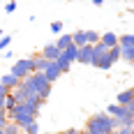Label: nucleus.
<instances>
[{
    "instance_id": "obj_10",
    "label": "nucleus",
    "mask_w": 134,
    "mask_h": 134,
    "mask_svg": "<svg viewBox=\"0 0 134 134\" xmlns=\"http://www.w3.org/2000/svg\"><path fill=\"white\" fill-rule=\"evenodd\" d=\"M107 113L111 116V118H122V116L127 113V107H120V104L113 102V104H109V107H107Z\"/></svg>"
},
{
    "instance_id": "obj_9",
    "label": "nucleus",
    "mask_w": 134,
    "mask_h": 134,
    "mask_svg": "<svg viewBox=\"0 0 134 134\" xmlns=\"http://www.w3.org/2000/svg\"><path fill=\"white\" fill-rule=\"evenodd\" d=\"M99 42H102L107 49H111V46H118V35L109 30V32H104V35H99Z\"/></svg>"
},
{
    "instance_id": "obj_29",
    "label": "nucleus",
    "mask_w": 134,
    "mask_h": 134,
    "mask_svg": "<svg viewBox=\"0 0 134 134\" xmlns=\"http://www.w3.org/2000/svg\"><path fill=\"white\" fill-rule=\"evenodd\" d=\"M9 93V90H7V88H5V86H2V83H0V97H5V95Z\"/></svg>"
},
{
    "instance_id": "obj_8",
    "label": "nucleus",
    "mask_w": 134,
    "mask_h": 134,
    "mask_svg": "<svg viewBox=\"0 0 134 134\" xmlns=\"http://www.w3.org/2000/svg\"><path fill=\"white\" fill-rule=\"evenodd\" d=\"M40 55H44L46 60H55V58L60 55V49H58L53 42H51V44H46V46L42 49V53H40Z\"/></svg>"
},
{
    "instance_id": "obj_2",
    "label": "nucleus",
    "mask_w": 134,
    "mask_h": 134,
    "mask_svg": "<svg viewBox=\"0 0 134 134\" xmlns=\"http://www.w3.org/2000/svg\"><path fill=\"white\" fill-rule=\"evenodd\" d=\"M28 81H30V86L35 88V93L46 102V99H49V95H51V86H53V83H49L46 76H44L42 72H32V74H28Z\"/></svg>"
},
{
    "instance_id": "obj_19",
    "label": "nucleus",
    "mask_w": 134,
    "mask_h": 134,
    "mask_svg": "<svg viewBox=\"0 0 134 134\" xmlns=\"http://www.w3.org/2000/svg\"><path fill=\"white\" fill-rule=\"evenodd\" d=\"M2 134H21V127L14 120H7V125L2 127Z\"/></svg>"
},
{
    "instance_id": "obj_26",
    "label": "nucleus",
    "mask_w": 134,
    "mask_h": 134,
    "mask_svg": "<svg viewBox=\"0 0 134 134\" xmlns=\"http://www.w3.org/2000/svg\"><path fill=\"white\" fill-rule=\"evenodd\" d=\"M111 134H132V127H118V130H113Z\"/></svg>"
},
{
    "instance_id": "obj_21",
    "label": "nucleus",
    "mask_w": 134,
    "mask_h": 134,
    "mask_svg": "<svg viewBox=\"0 0 134 134\" xmlns=\"http://www.w3.org/2000/svg\"><path fill=\"white\" fill-rule=\"evenodd\" d=\"M118 120H120V127H132V125H134V113H132V111H127V113H125L122 118H118Z\"/></svg>"
},
{
    "instance_id": "obj_22",
    "label": "nucleus",
    "mask_w": 134,
    "mask_h": 134,
    "mask_svg": "<svg viewBox=\"0 0 134 134\" xmlns=\"http://www.w3.org/2000/svg\"><path fill=\"white\" fill-rule=\"evenodd\" d=\"M86 42H88V44H97V42H99V32H95V30H86Z\"/></svg>"
},
{
    "instance_id": "obj_11",
    "label": "nucleus",
    "mask_w": 134,
    "mask_h": 134,
    "mask_svg": "<svg viewBox=\"0 0 134 134\" xmlns=\"http://www.w3.org/2000/svg\"><path fill=\"white\" fill-rule=\"evenodd\" d=\"M60 53L65 55V58L69 60V63H76V53H79V46H74V44H69V46H67V49H63Z\"/></svg>"
},
{
    "instance_id": "obj_13",
    "label": "nucleus",
    "mask_w": 134,
    "mask_h": 134,
    "mask_svg": "<svg viewBox=\"0 0 134 134\" xmlns=\"http://www.w3.org/2000/svg\"><path fill=\"white\" fill-rule=\"evenodd\" d=\"M72 44H74V46H83V44H88V42H86V30H76V32H72Z\"/></svg>"
},
{
    "instance_id": "obj_23",
    "label": "nucleus",
    "mask_w": 134,
    "mask_h": 134,
    "mask_svg": "<svg viewBox=\"0 0 134 134\" xmlns=\"http://www.w3.org/2000/svg\"><path fill=\"white\" fill-rule=\"evenodd\" d=\"M9 44H12V37H0V53H2V51H7V49H9Z\"/></svg>"
},
{
    "instance_id": "obj_15",
    "label": "nucleus",
    "mask_w": 134,
    "mask_h": 134,
    "mask_svg": "<svg viewBox=\"0 0 134 134\" xmlns=\"http://www.w3.org/2000/svg\"><path fill=\"white\" fill-rule=\"evenodd\" d=\"M55 65H58V69H60L63 74H67V72H69V67H72V63H69V60H67L65 55L60 53L58 58H55Z\"/></svg>"
},
{
    "instance_id": "obj_27",
    "label": "nucleus",
    "mask_w": 134,
    "mask_h": 134,
    "mask_svg": "<svg viewBox=\"0 0 134 134\" xmlns=\"http://www.w3.org/2000/svg\"><path fill=\"white\" fill-rule=\"evenodd\" d=\"M58 134H88V132L86 130H81V132L79 130H65V132H58Z\"/></svg>"
},
{
    "instance_id": "obj_34",
    "label": "nucleus",
    "mask_w": 134,
    "mask_h": 134,
    "mask_svg": "<svg viewBox=\"0 0 134 134\" xmlns=\"http://www.w3.org/2000/svg\"><path fill=\"white\" fill-rule=\"evenodd\" d=\"M0 2H2V0H0Z\"/></svg>"
},
{
    "instance_id": "obj_33",
    "label": "nucleus",
    "mask_w": 134,
    "mask_h": 134,
    "mask_svg": "<svg viewBox=\"0 0 134 134\" xmlns=\"http://www.w3.org/2000/svg\"><path fill=\"white\" fill-rule=\"evenodd\" d=\"M0 134H2V127H0Z\"/></svg>"
},
{
    "instance_id": "obj_7",
    "label": "nucleus",
    "mask_w": 134,
    "mask_h": 134,
    "mask_svg": "<svg viewBox=\"0 0 134 134\" xmlns=\"http://www.w3.org/2000/svg\"><path fill=\"white\" fill-rule=\"evenodd\" d=\"M0 83H2L7 90H16V88H19V83H21V79H16L12 72H9V74H2V76H0Z\"/></svg>"
},
{
    "instance_id": "obj_17",
    "label": "nucleus",
    "mask_w": 134,
    "mask_h": 134,
    "mask_svg": "<svg viewBox=\"0 0 134 134\" xmlns=\"http://www.w3.org/2000/svg\"><path fill=\"white\" fill-rule=\"evenodd\" d=\"M120 58L127 63H134V46H120Z\"/></svg>"
},
{
    "instance_id": "obj_20",
    "label": "nucleus",
    "mask_w": 134,
    "mask_h": 134,
    "mask_svg": "<svg viewBox=\"0 0 134 134\" xmlns=\"http://www.w3.org/2000/svg\"><path fill=\"white\" fill-rule=\"evenodd\" d=\"M118 46H134V35H118Z\"/></svg>"
},
{
    "instance_id": "obj_14",
    "label": "nucleus",
    "mask_w": 134,
    "mask_h": 134,
    "mask_svg": "<svg viewBox=\"0 0 134 134\" xmlns=\"http://www.w3.org/2000/svg\"><path fill=\"white\" fill-rule=\"evenodd\" d=\"M53 44L60 49V51H63V49H67V46L72 44V35H63V32H60V35H58V40H55Z\"/></svg>"
},
{
    "instance_id": "obj_30",
    "label": "nucleus",
    "mask_w": 134,
    "mask_h": 134,
    "mask_svg": "<svg viewBox=\"0 0 134 134\" xmlns=\"http://www.w3.org/2000/svg\"><path fill=\"white\" fill-rule=\"evenodd\" d=\"M127 111H132V113H134V97H132V102L127 104Z\"/></svg>"
},
{
    "instance_id": "obj_31",
    "label": "nucleus",
    "mask_w": 134,
    "mask_h": 134,
    "mask_svg": "<svg viewBox=\"0 0 134 134\" xmlns=\"http://www.w3.org/2000/svg\"><path fill=\"white\" fill-rule=\"evenodd\" d=\"M93 5H97V7H99V5H104V0H93Z\"/></svg>"
},
{
    "instance_id": "obj_5",
    "label": "nucleus",
    "mask_w": 134,
    "mask_h": 134,
    "mask_svg": "<svg viewBox=\"0 0 134 134\" xmlns=\"http://www.w3.org/2000/svg\"><path fill=\"white\" fill-rule=\"evenodd\" d=\"M93 60H95V49H93V44H83V46H79L76 63H81V65H93Z\"/></svg>"
},
{
    "instance_id": "obj_16",
    "label": "nucleus",
    "mask_w": 134,
    "mask_h": 134,
    "mask_svg": "<svg viewBox=\"0 0 134 134\" xmlns=\"http://www.w3.org/2000/svg\"><path fill=\"white\" fill-rule=\"evenodd\" d=\"M32 60H35V72H44V69L49 67V63H51V60H46L44 55H35Z\"/></svg>"
},
{
    "instance_id": "obj_4",
    "label": "nucleus",
    "mask_w": 134,
    "mask_h": 134,
    "mask_svg": "<svg viewBox=\"0 0 134 134\" xmlns=\"http://www.w3.org/2000/svg\"><path fill=\"white\" fill-rule=\"evenodd\" d=\"M32 72H35V60L32 58H19L12 65V74L16 79H26L28 74H32Z\"/></svg>"
},
{
    "instance_id": "obj_35",
    "label": "nucleus",
    "mask_w": 134,
    "mask_h": 134,
    "mask_svg": "<svg viewBox=\"0 0 134 134\" xmlns=\"http://www.w3.org/2000/svg\"><path fill=\"white\" fill-rule=\"evenodd\" d=\"M132 65H134V63H132Z\"/></svg>"
},
{
    "instance_id": "obj_3",
    "label": "nucleus",
    "mask_w": 134,
    "mask_h": 134,
    "mask_svg": "<svg viewBox=\"0 0 134 134\" xmlns=\"http://www.w3.org/2000/svg\"><path fill=\"white\" fill-rule=\"evenodd\" d=\"M12 120L23 130L28 122H32V120H37V113H32L30 109L26 107V104H16V109H14V116H12Z\"/></svg>"
},
{
    "instance_id": "obj_18",
    "label": "nucleus",
    "mask_w": 134,
    "mask_h": 134,
    "mask_svg": "<svg viewBox=\"0 0 134 134\" xmlns=\"http://www.w3.org/2000/svg\"><path fill=\"white\" fill-rule=\"evenodd\" d=\"M21 132H23V134H40V132H42V127H40V122H37V120H32V122H28V125L21 130Z\"/></svg>"
},
{
    "instance_id": "obj_32",
    "label": "nucleus",
    "mask_w": 134,
    "mask_h": 134,
    "mask_svg": "<svg viewBox=\"0 0 134 134\" xmlns=\"http://www.w3.org/2000/svg\"><path fill=\"white\" fill-rule=\"evenodd\" d=\"M0 37H2V30H0Z\"/></svg>"
},
{
    "instance_id": "obj_25",
    "label": "nucleus",
    "mask_w": 134,
    "mask_h": 134,
    "mask_svg": "<svg viewBox=\"0 0 134 134\" xmlns=\"http://www.w3.org/2000/svg\"><path fill=\"white\" fill-rule=\"evenodd\" d=\"M14 9H16V2H14V0H9V2H5V12H7V14H12Z\"/></svg>"
},
{
    "instance_id": "obj_6",
    "label": "nucleus",
    "mask_w": 134,
    "mask_h": 134,
    "mask_svg": "<svg viewBox=\"0 0 134 134\" xmlns=\"http://www.w3.org/2000/svg\"><path fill=\"white\" fill-rule=\"evenodd\" d=\"M42 74L46 76V81H49V83H55V81H58V76H60L63 72L58 69V65H55V60H51V63H49V67H46V69H44Z\"/></svg>"
},
{
    "instance_id": "obj_24",
    "label": "nucleus",
    "mask_w": 134,
    "mask_h": 134,
    "mask_svg": "<svg viewBox=\"0 0 134 134\" xmlns=\"http://www.w3.org/2000/svg\"><path fill=\"white\" fill-rule=\"evenodd\" d=\"M51 32H53V35H60V32H63V23H60V21H53V23H51Z\"/></svg>"
},
{
    "instance_id": "obj_1",
    "label": "nucleus",
    "mask_w": 134,
    "mask_h": 134,
    "mask_svg": "<svg viewBox=\"0 0 134 134\" xmlns=\"http://www.w3.org/2000/svg\"><path fill=\"white\" fill-rule=\"evenodd\" d=\"M120 127L118 118H111L109 113H93L86 122V132L88 134H111L113 130Z\"/></svg>"
},
{
    "instance_id": "obj_36",
    "label": "nucleus",
    "mask_w": 134,
    "mask_h": 134,
    "mask_svg": "<svg viewBox=\"0 0 134 134\" xmlns=\"http://www.w3.org/2000/svg\"><path fill=\"white\" fill-rule=\"evenodd\" d=\"M21 134H23V132H21Z\"/></svg>"
},
{
    "instance_id": "obj_12",
    "label": "nucleus",
    "mask_w": 134,
    "mask_h": 134,
    "mask_svg": "<svg viewBox=\"0 0 134 134\" xmlns=\"http://www.w3.org/2000/svg\"><path fill=\"white\" fill-rule=\"evenodd\" d=\"M132 90H122V93H118V97H116V104H120V107H127L130 102H132Z\"/></svg>"
},
{
    "instance_id": "obj_28",
    "label": "nucleus",
    "mask_w": 134,
    "mask_h": 134,
    "mask_svg": "<svg viewBox=\"0 0 134 134\" xmlns=\"http://www.w3.org/2000/svg\"><path fill=\"white\" fill-rule=\"evenodd\" d=\"M5 125H7V116H5V113H0V127H5Z\"/></svg>"
}]
</instances>
